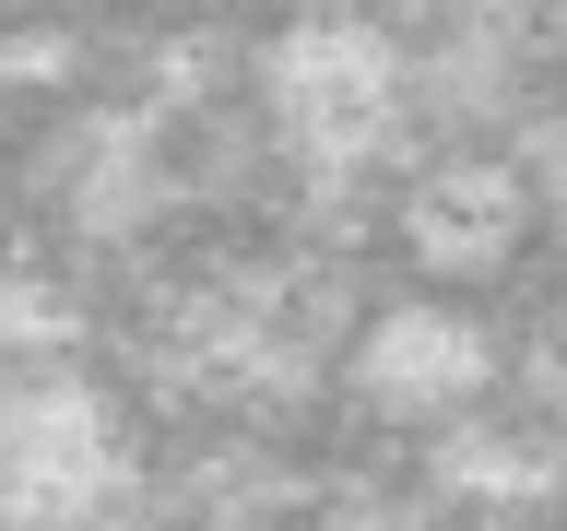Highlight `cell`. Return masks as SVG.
Returning a JSON list of instances; mask_svg holds the SVG:
<instances>
[{
    "mask_svg": "<svg viewBox=\"0 0 567 531\" xmlns=\"http://www.w3.org/2000/svg\"><path fill=\"white\" fill-rule=\"evenodd\" d=\"M260 95L308 177H354L402 118V48L379 24H284L260 60Z\"/></svg>",
    "mask_w": 567,
    "mask_h": 531,
    "instance_id": "6da1fadb",
    "label": "cell"
},
{
    "mask_svg": "<svg viewBox=\"0 0 567 531\" xmlns=\"http://www.w3.org/2000/svg\"><path fill=\"white\" fill-rule=\"evenodd\" d=\"M131 485V437L95 378H0V520L71 531Z\"/></svg>",
    "mask_w": 567,
    "mask_h": 531,
    "instance_id": "7a4b0ae2",
    "label": "cell"
},
{
    "mask_svg": "<svg viewBox=\"0 0 567 531\" xmlns=\"http://www.w3.org/2000/svg\"><path fill=\"white\" fill-rule=\"evenodd\" d=\"M485 378H496V331L450 295H402L354 331V389L402 425H461L485 402Z\"/></svg>",
    "mask_w": 567,
    "mask_h": 531,
    "instance_id": "3957f363",
    "label": "cell"
},
{
    "mask_svg": "<svg viewBox=\"0 0 567 531\" xmlns=\"http://www.w3.org/2000/svg\"><path fill=\"white\" fill-rule=\"evenodd\" d=\"M532 237V177L508 154H437V166L402 189V248H414V272L437 283H485L508 272Z\"/></svg>",
    "mask_w": 567,
    "mask_h": 531,
    "instance_id": "277c9868",
    "label": "cell"
}]
</instances>
